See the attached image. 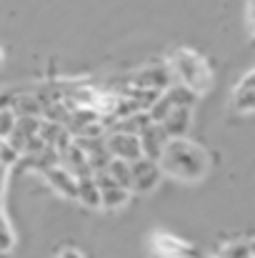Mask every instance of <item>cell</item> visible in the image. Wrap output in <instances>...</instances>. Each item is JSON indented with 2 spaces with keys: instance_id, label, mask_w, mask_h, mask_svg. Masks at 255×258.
I'll return each mask as SVG.
<instances>
[{
  "instance_id": "3",
  "label": "cell",
  "mask_w": 255,
  "mask_h": 258,
  "mask_svg": "<svg viewBox=\"0 0 255 258\" xmlns=\"http://www.w3.org/2000/svg\"><path fill=\"white\" fill-rule=\"evenodd\" d=\"M105 143H108V151L113 153V158H123V161H130V163L145 158L140 136H135V133H125V131L113 128V131L108 133Z\"/></svg>"
},
{
  "instance_id": "6",
  "label": "cell",
  "mask_w": 255,
  "mask_h": 258,
  "mask_svg": "<svg viewBox=\"0 0 255 258\" xmlns=\"http://www.w3.org/2000/svg\"><path fill=\"white\" fill-rule=\"evenodd\" d=\"M95 180H98V185H100V190H103V208H105V211L123 208V206L130 201V193H133V190L125 188V185H120L108 171L95 173Z\"/></svg>"
},
{
  "instance_id": "17",
  "label": "cell",
  "mask_w": 255,
  "mask_h": 258,
  "mask_svg": "<svg viewBox=\"0 0 255 258\" xmlns=\"http://www.w3.org/2000/svg\"><path fill=\"white\" fill-rule=\"evenodd\" d=\"M20 151L18 148H13L8 141H0V161H3V168H5V173L10 171L13 166H18L20 163Z\"/></svg>"
},
{
  "instance_id": "5",
  "label": "cell",
  "mask_w": 255,
  "mask_h": 258,
  "mask_svg": "<svg viewBox=\"0 0 255 258\" xmlns=\"http://www.w3.org/2000/svg\"><path fill=\"white\" fill-rule=\"evenodd\" d=\"M163 178V166L150 158H140L133 163V190L135 193H153Z\"/></svg>"
},
{
  "instance_id": "23",
  "label": "cell",
  "mask_w": 255,
  "mask_h": 258,
  "mask_svg": "<svg viewBox=\"0 0 255 258\" xmlns=\"http://www.w3.org/2000/svg\"><path fill=\"white\" fill-rule=\"evenodd\" d=\"M215 258H223V256H215Z\"/></svg>"
},
{
  "instance_id": "11",
  "label": "cell",
  "mask_w": 255,
  "mask_h": 258,
  "mask_svg": "<svg viewBox=\"0 0 255 258\" xmlns=\"http://www.w3.org/2000/svg\"><path fill=\"white\" fill-rule=\"evenodd\" d=\"M190 125H193V108H185V105L173 108L170 115L163 120V128L168 131L170 138H185Z\"/></svg>"
},
{
  "instance_id": "8",
  "label": "cell",
  "mask_w": 255,
  "mask_h": 258,
  "mask_svg": "<svg viewBox=\"0 0 255 258\" xmlns=\"http://www.w3.org/2000/svg\"><path fill=\"white\" fill-rule=\"evenodd\" d=\"M63 156V168H68V171L73 173L75 178H88V175H95L93 171V163H90V158H88V153H85V148L75 141L68 151H63L60 153Z\"/></svg>"
},
{
  "instance_id": "14",
  "label": "cell",
  "mask_w": 255,
  "mask_h": 258,
  "mask_svg": "<svg viewBox=\"0 0 255 258\" xmlns=\"http://www.w3.org/2000/svg\"><path fill=\"white\" fill-rule=\"evenodd\" d=\"M165 95L170 98V103L178 108V105H185V108H193L195 105V100H198V93L195 90H190L188 86H183V83H173V86L165 90Z\"/></svg>"
},
{
  "instance_id": "9",
  "label": "cell",
  "mask_w": 255,
  "mask_h": 258,
  "mask_svg": "<svg viewBox=\"0 0 255 258\" xmlns=\"http://www.w3.org/2000/svg\"><path fill=\"white\" fill-rule=\"evenodd\" d=\"M45 175V180L58 190V193H63L65 198H73V201H78V178L73 175V173L68 171V168H63V166H55V168H48V171H43Z\"/></svg>"
},
{
  "instance_id": "19",
  "label": "cell",
  "mask_w": 255,
  "mask_h": 258,
  "mask_svg": "<svg viewBox=\"0 0 255 258\" xmlns=\"http://www.w3.org/2000/svg\"><path fill=\"white\" fill-rule=\"evenodd\" d=\"M223 258H255L253 256V246L250 243H228L223 251H220Z\"/></svg>"
},
{
  "instance_id": "22",
  "label": "cell",
  "mask_w": 255,
  "mask_h": 258,
  "mask_svg": "<svg viewBox=\"0 0 255 258\" xmlns=\"http://www.w3.org/2000/svg\"><path fill=\"white\" fill-rule=\"evenodd\" d=\"M60 258H83L80 256V251H75V248H68V251H63Z\"/></svg>"
},
{
  "instance_id": "16",
  "label": "cell",
  "mask_w": 255,
  "mask_h": 258,
  "mask_svg": "<svg viewBox=\"0 0 255 258\" xmlns=\"http://www.w3.org/2000/svg\"><path fill=\"white\" fill-rule=\"evenodd\" d=\"M18 120H20V115H18L15 108L5 105V108L0 110V138H3V141L13 136V131L18 128Z\"/></svg>"
},
{
  "instance_id": "7",
  "label": "cell",
  "mask_w": 255,
  "mask_h": 258,
  "mask_svg": "<svg viewBox=\"0 0 255 258\" xmlns=\"http://www.w3.org/2000/svg\"><path fill=\"white\" fill-rule=\"evenodd\" d=\"M170 141H173V138L168 136V131L163 128V123H150V125L140 133V143H143L145 158L158 161V163H160V158H163V153H165Z\"/></svg>"
},
{
  "instance_id": "2",
  "label": "cell",
  "mask_w": 255,
  "mask_h": 258,
  "mask_svg": "<svg viewBox=\"0 0 255 258\" xmlns=\"http://www.w3.org/2000/svg\"><path fill=\"white\" fill-rule=\"evenodd\" d=\"M170 68L175 71L178 83L188 86L190 90H195L198 95L208 93L213 88V71L205 63V58H200L198 53L188 50V48H178L170 55Z\"/></svg>"
},
{
  "instance_id": "1",
  "label": "cell",
  "mask_w": 255,
  "mask_h": 258,
  "mask_svg": "<svg viewBox=\"0 0 255 258\" xmlns=\"http://www.w3.org/2000/svg\"><path fill=\"white\" fill-rule=\"evenodd\" d=\"M160 166H163V173H168L178 180L195 183L205 178V173L210 171V158L198 143L188 138H173L160 158Z\"/></svg>"
},
{
  "instance_id": "24",
  "label": "cell",
  "mask_w": 255,
  "mask_h": 258,
  "mask_svg": "<svg viewBox=\"0 0 255 258\" xmlns=\"http://www.w3.org/2000/svg\"><path fill=\"white\" fill-rule=\"evenodd\" d=\"M253 3H255V0H253Z\"/></svg>"
},
{
  "instance_id": "18",
  "label": "cell",
  "mask_w": 255,
  "mask_h": 258,
  "mask_svg": "<svg viewBox=\"0 0 255 258\" xmlns=\"http://www.w3.org/2000/svg\"><path fill=\"white\" fill-rule=\"evenodd\" d=\"M173 108H175V105L170 103V98L163 93V95H160V100L148 110V115H150V120H153V123H163V120L170 115V110H173Z\"/></svg>"
},
{
  "instance_id": "21",
  "label": "cell",
  "mask_w": 255,
  "mask_h": 258,
  "mask_svg": "<svg viewBox=\"0 0 255 258\" xmlns=\"http://www.w3.org/2000/svg\"><path fill=\"white\" fill-rule=\"evenodd\" d=\"M240 86H245V88H255V71H250L243 81H240Z\"/></svg>"
},
{
  "instance_id": "20",
  "label": "cell",
  "mask_w": 255,
  "mask_h": 258,
  "mask_svg": "<svg viewBox=\"0 0 255 258\" xmlns=\"http://www.w3.org/2000/svg\"><path fill=\"white\" fill-rule=\"evenodd\" d=\"M13 228H10V221H8V216H3V251L8 253L10 248H13Z\"/></svg>"
},
{
  "instance_id": "13",
  "label": "cell",
  "mask_w": 255,
  "mask_h": 258,
  "mask_svg": "<svg viewBox=\"0 0 255 258\" xmlns=\"http://www.w3.org/2000/svg\"><path fill=\"white\" fill-rule=\"evenodd\" d=\"M105 171L110 173L120 185H125V188H130V190H133V163H130V161L113 158V161L108 163V168H105Z\"/></svg>"
},
{
  "instance_id": "4",
  "label": "cell",
  "mask_w": 255,
  "mask_h": 258,
  "mask_svg": "<svg viewBox=\"0 0 255 258\" xmlns=\"http://www.w3.org/2000/svg\"><path fill=\"white\" fill-rule=\"evenodd\" d=\"M125 83L133 88H153V90H168L173 83H178L175 71L170 66H148L138 73H133L130 78H125Z\"/></svg>"
},
{
  "instance_id": "15",
  "label": "cell",
  "mask_w": 255,
  "mask_h": 258,
  "mask_svg": "<svg viewBox=\"0 0 255 258\" xmlns=\"http://www.w3.org/2000/svg\"><path fill=\"white\" fill-rule=\"evenodd\" d=\"M233 108L238 113H253L255 110V88H245V86H235L233 90Z\"/></svg>"
},
{
  "instance_id": "12",
  "label": "cell",
  "mask_w": 255,
  "mask_h": 258,
  "mask_svg": "<svg viewBox=\"0 0 255 258\" xmlns=\"http://www.w3.org/2000/svg\"><path fill=\"white\" fill-rule=\"evenodd\" d=\"M78 201L85 208H103V190H100L95 175L78 178Z\"/></svg>"
},
{
  "instance_id": "10",
  "label": "cell",
  "mask_w": 255,
  "mask_h": 258,
  "mask_svg": "<svg viewBox=\"0 0 255 258\" xmlns=\"http://www.w3.org/2000/svg\"><path fill=\"white\" fill-rule=\"evenodd\" d=\"M153 243H155V253L163 258H195V251L188 243L178 241L175 236H168V233H158Z\"/></svg>"
}]
</instances>
